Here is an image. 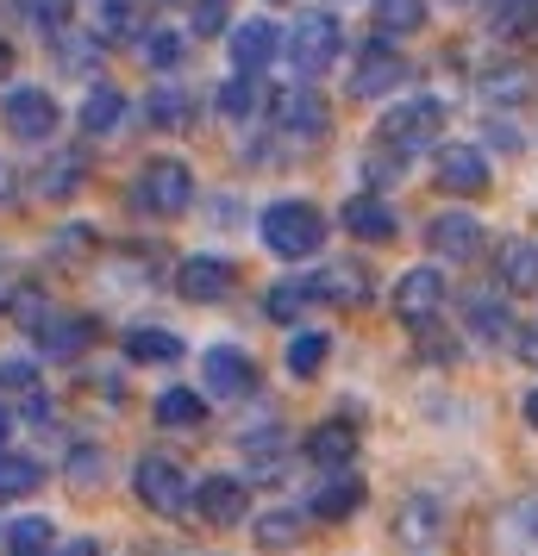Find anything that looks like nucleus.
I'll return each instance as SVG.
<instances>
[{"label":"nucleus","instance_id":"nucleus-1","mask_svg":"<svg viewBox=\"0 0 538 556\" xmlns=\"http://www.w3.org/2000/svg\"><path fill=\"white\" fill-rule=\"evenodd\" d=\"M188 201H195V169L182 156H151L132 181V206L151 219H176V213H188Z\"/></svg>","mask_w":538,"mask_h":556},{"label":"nucleus","instance_id":"nucleus-2","mask_svg":"<svg viewBox=\"0 0 538 556\" xmlns=\"http://www.w3.org/2000/svg\"><path fill=\"white\" fill-rule=\"evenodd\" d=\"M263 244L276 256H288V263H301V256H313L326 244V213L313 201H276L263 213Z\"/></svg>","mask_w":538,"mask_h":556},{"label":"nucleus","instance_id":"nucleus-3","mask_svg":"<svg viewBox=\"0 0 538 556\" xmlns=\"http://www.w3.org/2000/svg\"><path fill=\"white\" fill-rule=\"evenodd\" d=\"M270 119H276L283 138H308V144H320V138L333 131V106L320 101L313 81H288V88H276V101H270Z\"/></svg>","mask_w":538,"mask_h":556},{"label":"nucleus","instance_id":"nucleus-4","mask_svg":"<svg viewBox=\"0 0 538 556\" xmlns=\"http://www.w3.org/2000/svg\"><path fill=\"white\" fill-rule=\"evenodd\" d=\"M345 51V31H338L333 13H301V26L288 31V63L295 76H326Z\"/></svg>","mask_w":538,"mask_h":556},{"label":"nucleus","instance_id":"nucleus-5","mask_svg":"<svg viewBox=\"0 0 538 556\" xmlns=\"http://www.w3.org/2000/svg\"><path fill=\"white\" fill-rule=\"evenodd\" d=\"M438 131H445V101H401L383 119V151L413 156L426 144H438Z\"/></svg>","mask_w":538,"mask_h":556},{"label":"nucleus","instance_id":"nucleus-6","mask_svg":"<svg viewBox=\"0 0 538 556\" xmlns=\"http://www.w3.org/2000/svg\"><path fill=\"white\" fill-rule=\"evenodd\" d=\"M132 494L151 506L157 519L188 513V476H182L170 456H138V469H132Z\"/></svg>","mask_w":538,"mask_h":556},{"label":"nucleus","instance_id":"nucleus-7","mask_svg":"<svg viewBox=\"0 0 538 556\" xmlns=\"http://www.w3.org/2000/svg\"><path fill=\"white\" fill-rule=\"evenodd\" d=\"M0 113H7V131H13V138H26V144H45V138L57 131V119H63L45 88H7Z\"/></svg>","mask_w":538,"mask_h":556},{"label":"nucleus","instance_id":"nucleus-8","mask_svg":"<svg viewBox=\"0 0 538 556\" xmlns=\"http://www.w3.org/2000/svg\"><path fill=\"white\" fill-rule=\"evenodd\" d=\"M195 501V513H201L207 526H238L245 513H251V481H238V476H201V488L188 494Z\"/></svg>","mask_w":538,"mask_h":556},{"label":"nucleus","instance_id":"nucleus-9","mask_svg":"<svg viewBox=\"0 0 538 556\" xmlns=\"http://www.w3.org/2000/svg\"><path fill=\"white\" fill-rule=\"evenodd\" d=\"M445 526H451V513L433 494H408V501L395 506V544H408V551H433L438 538H445Z\"/></svg>","mask_w":538,"mask_h":556},{"label":"nucleus","instance_id":"nucleus-10","mask_svg":"<svg viewBox=\"0 0 538 556\" xmlns=\"http://www.w3.org/2000/svg\"><path fill=\"white\" fill-rule=\"evenodd\" d=\"M438 306H445V276L438 269H408V276L395 281V319L401 326H433Z\"/></svg>","mask_w":538,"mask_h":556},{"label":"nucleus","instance_id":"nucleus-11","mask_svg":"<svg viewBox=\"0 0 538 556\" xmlns=\"http://www.w3.org/2000/svg\"><path fill=\"white\" fill-rule=\"evenodd\" d=\"M232 281H238V269H232L226 256H188L176 269V294L195 306H220L232 294Z\"/></svg>","mask_w":538,"mask_h":556},{"label":"nucleus","instance_id":"nucleus-12","mask_svg":"<svg viewBox=\"0 0 538 556\" xmlns=\"http://www.w3.org/2000/svg\"><path fill=\"white\" fill-rule=\"evenodd\" d=\"M426 244H433L438 263H470V256L483 251V226L470 213H438L433 226H426Z\"/></svg>","mask_w":538,"mask_h":556},{"label":"nucleus","instance_id":"nucleus-13","mask_svg":"<svg viewBox=\"0 0 538 556\" xmlns=\"http://www.w3.org/2000/svg\"><path fill=\"white\" fill-rule=\"evenodd\" d=\"M395 81H408V63H401V51L370 45V51L358 56V70H351V94H358V101H383Z\"/></svg>","mask_w":538,"mask_h":556},{"label":"nucleus","instance_id":"nucleus-14","mask_svg":"<svg viewBox=\"0 0 538 556\" xmlns=\"http://www.w3.org/2000/svg\"><path fill=\"white\" fill-rule=\"evenodd\" d=\"M201 381L213 388V394L238 401V394H251V388H257V363H251L245 351L220 344V351H207V356H201Z\"/></svg>","mask_w":538,"mask_h":556},{"label":"nucleus","instance_id":"nucleus-15","mask_svg":"<svg viewBox=\"0 0 538 556\" xmlns=\"http://www.w3.org/2000/svg\"><path fill=\"white\" fill-rule=\"evenodd\" d=\"M438 188H445V194H483L488 156L476 151V144H445V151H438Z\"/></svg>","mask_w":538,"mask_h":556},{"label":"nucleus","instance_id":"nucleus-16","mask_svg":"<svg viewBox=\"0 0 538 556\" xmlns=\"http://www.w3.org/2000/svg\"><path fill=\"white\" fill-rule=\"evenodd\" d=\"M363 501H370V481H358L351 469H338L333 481H320V488H313V519L345 526L351 513H363Z\"/></svg>","mask_w":538,"mask_h":556},{"label":"nucleus","instance_id":"nucleus-17","mask_svg":"<svg viewBox=\"0 0 538 556\" xmlns=\"http://www.w3.org/2000/svg\"><path fill=\"white\" fill-rule=\"evenodd\" d=\"M338 219H345V231H351V238H363V244H388V238L401 231V219H395V206H388V201H376V194H351Z\"/></svg>","mask_w":538,"mask_h":556},{"label":"nucleus","instance_id":"nucleus-18","mask_svg":"<svg viewBox=\"0 0 538 556\" xmlns=\"http://www.w3.org/2000/svg\"><path fill=\"white\" fill-rule=\"evenodd\" d=\"M308 463H320V469H351V456H358V431L345 426V419H326V426L308 431Z\"/></svg>","mask_w":538,"mask_h":556},{"label":"nucleus","instance_id":"nucleus-19","mask_svg":"<svg viewBox=\"0 0 538 556\" xmlns=\"http://www.w3.org/2000/svg\"><path fill=\"white\" fill-rule=\"evenodd\" d=\"M313 301L363 306V301H370V269H363V263H333L326 276H313Z\"/></svg>","mask_w":538,"mask_h":556},{"label":"nucleus","instance_id":"nucleus-20","mask_svg":"<svg viewBox=\"0 0 538 556\" xmlns=\"http://www.w3.org/2000/svg\"><path fill=\"white\" fill-rule=\"evenodd\" d=\"M82 181H88V156L82 151H57L45 169H38V194L45 201H76Z\"/></svg>","mask_w":538,"mask_h":556},{"label":"nucleus","instance_id":"nucleus-21","mask_svg":"<svg viewBox=\"0 0 538 556\" xmlns=\"http://www.w3.org/2000/svg\"><path fill=\"white\" fill-rule=\"evenodd\" d=\"M95 331H101V326H95L88 313H76V319H51V326L38 331V344L51 351V363H76V356L95 344Z\"/></svg>","mask_w":538,"mask_h":556},{"label":"nucleus","instance_id":"nucleus-22","mask_svg":"<svg viewBox=\"0 0 538 556\" xmlns=\"http://www.w3.org/2000/svg\"><path fill=\"white\" fill-rule=\"evenodd\" d=\"M276 45H283V38H276V26H270V20L238 26V31H232V63H238V76H257V70L276 56Z\"/></svg>","mask_w":538,"mask_h":556},{"label":"nucleus","instance_id":"nucleus-23","mask_svg":"<svg viewBox=\"0 0 538 556\" xmlns=\"http://www.w3.org/2000/svg\"><path fill=\"white\" fill-rule=\"evenodd\" d=\"M126 119V94L120 88H88V101H82V131L88 138H113Z\"/></svg>","mask_w":538,"mask_h":556},{"label":"nucleus","instance_id":"nucleus-24","mask_svg":"<svg viewBox=\"0 0 538 556\" xmlns=\"http://www.w3.org/2000/svg\"><path fill=\"white\" fill-rule=\"evenodd\" d=\"M126 356H132V363H176L182 338L170 326H132L126 331Z\"/></svg>","mask_w":538,"mask_h":556},{"label":"nucleus","instance_id":"nucleus-25","mask_svg":"<svg viewBox=\"0 0 538 556\" xmlns=\"http://www.w3.org/2000/svg\"><path fill=\"white\" fill-rule=\"evenodd\" d=\"M157 426H170V431H201V426H207V401L195 394V388H170V394L157 401Z\"/></svg>","mask_w":538,"mask_h":556},{"label":"nucleus","instance_id":"nucleus-26","mask_svg":"<svg viewBox=\"0 0 538 556\" xmlns=\"http://www.w3.org/2000/svg\"><path fill=\"white\" fill-rule=\"evenodd\" d=\"M495 281H501L508 294H538V251H533V244H508Z\"/></svg>","mask_w":538,"mask_h":556},{"label":"nucleus","instance_id":"nucleus-27","mask_svg":"<svg viewBox=\"0 0 538 556\" xmlns=\"http://www.w3.org/2000/svg\"><path fill=\"white\" fill-rule=\"evenodd\" d=\"M188 113H195V106H188V94H182L176 81H157L151 101H145V119H151L157 131H182L188 126Z\"/></svg>","mask_w":538,"mask_h":556},{"label":"nucleus","instance_id":"nucleus-28","mask_svg":"<svg viewBox=\"0 0 538 556\" xmlns=\"http://www.w3.org/2000/svg\"><path fill=\"white\" fill-rule=\"evenodd\" d=\"M7 319H13L20 331H45L51 326V301H45V288H38V281H20L13 301H7Z\"/></svg>","mask_w":538,"mask_h":556},{"label":"nucleus","instance_id":"nucleus-29","mask_svg":"<svg viewBox=\"0 0 538 556\" xmlns=\"http://www.w3.org/2000/svg\"><path fill=\"white\" fill-rule=\"evenodd\" d=\"M488 31H495V38H533L538 31V0H495Z\"/></svg>","mask_w":538,"mask_h":556},{"label":"nucleus","instance_id":"nucleus-30","mask_svg":"<svg viewBox=\"0 0 538 556\" xmlns=\"http://www.w3.org/2000/svg\"><path fill=\"white\" fill-rule=\"evenodd\" d=\"M301 538H308V519H301V513H263V519H257V544H263V551H295Z\"/></svg>","mask_w":538,"mask_h":556},{"label":"nucleus","instance_id":"nucleus-31","mask_svg":"<svg viewBox=\"0 0 538 556\" xmlns=\"http://www.w3.org/2000/svg\"><path fill=\"white\" fill-rule=\"evenodd\" d=\"M51 538H57V526L32 513V519H13V526H7V551L13 556H51Z\"/></svg>","mask_w":538,"mask_h":556},{"label":"nucleus","instance_id":"nucleus-32","mask_svg":"<svg viewBox=\"0 0 538 556\" xmlns=\"http://www.w3.org/2000/svg\"><path fill=\"white\" fill-rule=\"evenodd\" d=\"M470 331H483L488 344H501V338H513V313H508V301H495V294H483V301H470Z\"/></svg>","mask_w":538,"mask_h":556},{"label":"nucleus","instance_id":"nucleus-33","mask_svg":"<svg viewBox=\"0 0 538 556\" xmlns=\"http://www.w3.org/2000/svg\"><path fill=\"white\" fill-rule=\"evenodd\" d=\"M38 481H45V469L32 456H0V501H26Z\"/></svg>","mask_w":538,"mask_h":556},{"label":"nucleus","instance_id":"nucleus-34","mask_svg":"<svg viewBox=\"0 0 538 556\" xmlns=\"http://www.w3.org/2000/svg\"><path fill=\"white\" fill-rule=\"evenodd\" d=\"M501 538L538 556V494H526L520 506H508V519H501Z\"/></svg>","mask_w":538,"mask_h":556},{"label":"nucleus","instance_id":"nucleus-35","mask_svg":"<svg viewBox=\"0 0 538 556\" xmlns=\"http://www.w3.org/2000/svg\"><path fill=\"white\" fill-rule=\"evenodd\" d=\"M426 26V0H376V31H420Z\"/></svg>","mask_w":538,"mask_h":556},{"label":"nucleus","instance_id":"nucleus-36","mask_svg":"<svg viewBox=\"0 0 538 556\" xmlns=\"http://www.w3.org/2000/svg\"><path fill=\"white\" fill-rule=\"evenodd\" d=\"M320 363H326V331H295L288 338V369L308 381V376H320Z\"/></svg>","mask_w":538,"mask_h":556},{"label":"nucleus","instance_id":"nucleus-37","mask_svg":"<svg viewBox=\"0 0 538 556\" xmlns=\"http://www.w3.org/2000/svg\"><path fill=\"white\" fill-rule=\"evenodd\" d=\"M138 51H145L151 70H176V63H182V38H176V31H163V26H151L145 38H138Z\"/></svg>","mask_w":538,"mask_h":556},{"label":"nucleus","instance_id":"nucleus-38","mask_svg":"<svg viewBox=\"0 0 538 556\" xmlns=\"http://www.w3.org/2000/svg\"><path fill=\"white\" fill-rule=\"evenodd\" d=\"M32 26L45 31V38H63L70 31V13H76V0H26Z\"/></svg>","mask_w":538,"mask_h":556},{"label":"nucleus","instance_id":"nucleus-39","mask_svg":"<svg viewBox=\"0 0 538 556\" xmlns=\"http://www.w3.org/2000/svg\"><path fill=\"white\" fill-rule=\"evenodd\" d=\"M483 94L488 101H526V94H533V70H520V63H513V70H495V76L483 81Z\"/></svg>","mask_w":538,"mask_h":556},{"label":"nucleus","instance_id":"nucleus-40","mask_svg":"<svg viewBox=\"0 0 538 556\" xmlns=\"http://www.w3.org/2000/svg\"><path fill=\"white\" fill-rule=\"evenodd\" d=\"M313 301V281H276V288H270V319H295V313H301V306Z\"/></svg>","mask_w":538,"mask_h":556},{"label":"nucleus","instance_id":"nucleus-41","mask_svg":"<svg viewBox=\"0 0 538 556\" xmlns=\"http://www.w3.org/2000/svg\"><path fill=\"white\" fill-rule=\"evenodd\" d=\"M188 20H195V31H201V38L232 31V0H188Z\"/></svg>","mask_w":538,"mask_h":556},{"label":"nucleus","instance_id":"nucleus-42","mask_svg":"<svg viewBox=\"0 0 538 556\" xmlns=\"http://www.w3.org/2000/svg\"><path fill=\"white\" fill-rule=\"evenodd\" d=\"M251 106H257V81H226L220 88V113L226 119H251Z\"/></svg>","mask_w":538,"mask_h":556},{"label":"nucleus","instance_id":"nucleus-43","mask_svg":"<svg viewBox=\"0 0 538 556\" xmlns=\"http://www.w3.org/2000/svg\"><path fill=\"white\" fill-rule=\"evenodd\" d=\"M32 381H38V369H32L26 356H7L0 363V394H32Z\"/></svg>","mask_w":538,"mask_h":556},{"label":"nucleus","instance_id":"nucleus-44","mask_svg":"<svg viewBox=\"0 0 538 556\" xmlns=\"http://www.w3.org/2000/svg\"><path fill=\"white\" fill-rule=\"evenodd\" d=\"M95 476H101V451H95V444L70 451V481H76V488H95Z\"/></svg>","mask_w":538,"mask_h":556},{"label":"nucleus","instance_id":"nucleus-45","mask_svg":"<svg viewBox=\"0 0 538 556\" xmlns=\"http://www.w3.org/2000/svg\"><path fill=\"white\" fill-rule=\"evenodd\" d=\"M363 176H370V181H395V176H408V156H395V151H370Z\"/></svg>","mask_w":538,"mask_h":556},{"label":"nucleus","instance_id":"nucleus-46","mask_svg":"<svg viewBox=\"0 0 538 556\" xmlns=\"http://www.w3.org/2000/svg\"><path fill=\"white\" fill-rule=\"evenodd\" d=\"M488 144H495V151H520V138H513L508 126H488Z\"/></svg>","mask_w":538,"mask_h":556},{"label":"nucleus","instance_id":"nucleus-47","mask_svg":"<svg viewBox=\"0 0 538 556\" xmlns=\"http://www.w3.org/2000/svg\"><path fill=\"white\" fill-rule=\"evenodd\" d=\"M520 356H526V363H533V369H538V326L526 331V338H520Z\"/></svg>","mask_w":538,"mask_h":556},{"label":"nucleus","instance_id":"nucleus-48","mask_svg":"<svg viewBox=\"0 0 538 556\" xmlns=\"http://www.w3.org/2000/svg\"><path fill=\"white\" fill-rule=\"evenodd\" d=\"M13 76V45H7V38H0V81Z\"/></svg>","mask_w":538,"mask_h":556},{"label":"nucleus","instance_id":"nucleus-49","mask_svg":"<svg viewBox=\"0 0 538 556\" xmlns=\"http://www.w3.org/2000/svg\"><path fill=\"white\" fill-rule=\"evenodd\" d=\"M0 201H13V169L0 163Z\"/></svg>","mask_w":538,"mask_h":556},{"label":"nucleus","instance_id":"nucleus-50","mask_svg":"<svg viewBox=\"0 0 538 556\" xmlns=\"http://www.w3.org/2000/svg\"><path fill=\"white\" fill-rule=\"evenodd\" d=\"M526 426L538 431V388H533V394H526Z\"/></svg>","mask_w":538,"mask_h":556},{"label":"nucleus","instance_id":"nucleus-51","mask_svg":"<svg viewBox=\"0 0 538 556\" xmlns=\"http://www.w3.org/2000/svg\"><path fill=\"white\" fill-rule=\"evenodd\" d=\"M63 556H101V551H95V544H70Z\"/></svg>","mask_w":538,"mask_h":556},{"label":"nucleus","instance_id":"nucleus-52","mask_svg":"<svg viewBox=\"0 0 538 556\" xmlns=\"http://www.w3.org/2000/svg\"><path fill=\"white\" fill-rule=\"evenodd\" d=\"M7 431H13V419H7V406H0V444H7Z\"/></svg>","mask_w":538,"mask_h":556},{"label":"nucleus","instance_id":"nucleus-53","mask_svg":"<svg viewBox=\"0 0 538 556\" xmlns=\"http://www.w3.org/2000/svg\"><path fill=\"white\" fill-rule=\"evenodd\" d=\"M0 7H26V0H0Z\"/></svg>","mask_w":538,"mask_h":556}]
</instances>
